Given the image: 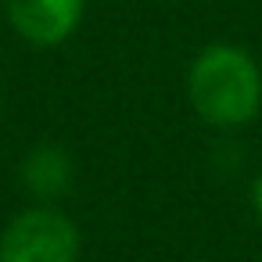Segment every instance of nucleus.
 Listing matches in <instances>:
<instances>
[{"mask_svg": "<svg viewBox=\"0 0 262 262\" xmlns=\"http://www.w3.org/2000/svg\"><path fill=\"white\" fill-rule=\"evenodd\" d=\"M248 198H251V208H255V215H258V223H262V172L251 180V190H248Z\"/></svg>", "mask_w": 262, "mask_h": 262, "instance_id": "nucleus-5", "label": "nucleus"}, {"mask_svg": "<svg viewBox=\"0 0 262 262\" xmlns=\"http://www.w3.org/2000/svg\"><path fill=\"white\" fill-rule=\"evenodd\" d=\"M11 29L33 47H61L83 22L86 0H4Z\"/></svg>", "mask_w": 262, "mask_h": 262, "instance_id": "nucleus-3", "label": "nucleus"}, {"mask_svg": "<svg viewBox=\"0 0 262 262\" xmlns=\"http://www.w3.org/2000/svg\"><path fill=\"white\" fill-rule=\"evenodd\" d=\"M83 233L54 205L22 208L0 233V262H79Z\"/></svg>", "mask_w": 262, "mask_h": 262, "instance_id": "nucleus-2", "label": "nucleus"}, {"mask_svg": "<svg viewBox=\"0 0 262 262\" xmlns=\"http://www.w3.org/2000/svg\"><path fill=\"white\" fill-rule=\"evenodd\" d=\"M22 183L40 205H51V201L65 198L69 187H72V158H69V151L58 147V144L33 147L22 158Z\"/></svg>", "mask_w": 262, "mask_h": 262, "instance_id": "nucleus-4", "label": "nucleus"}, {"mask_svg": "<svg viewBox=\"0 0 262 262\" xmlns=\"http://www.w3.org/2000/svg\"><path fill=\"white\" fill-rule=\"evenodd\" d=\"M187 101L212 129H241L262 112V65L237 43H208L187 69Z\"/></svg>", "mask_w": 262, "mask_h": 262, "instance_id": "nucleus-1", "label": "nucleus"}]
</instances>
